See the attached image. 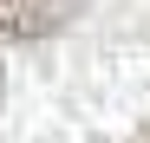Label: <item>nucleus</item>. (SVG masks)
Here are the masks:
<instances>
[{"instance_id":"f257e3e1","label":"nucleus","mask_w":150,"mask_h":143,"mask_svg":"<svg viewBox=\"0 0 150 143\" xmlns=\"http://www.w3.org/2000/svg\"><path fill=\"white\" fill-rule=\"evenodd\" d=\"M85 0H0V33L7 39H46L59 33Z\"/></svg>"},{"instance_id":"f03ea898","label":"nucleus","mask_w":150,"mask_h":143,"mask_svg":"<svg viewBox=\"0 0 150 143\" xmlns=\"http://www.w3.org/2000/svg\"><path fill=\"white\" fill-rule=\"evenodd\" d=\"M131 143H150V124H144V130H137V137H131Z\"/></svg>"}]
</instances>
